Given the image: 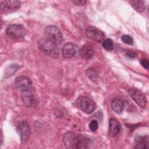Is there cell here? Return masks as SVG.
Returning a JSON list of instances; mask_svg holds the SVG:
<instances>
[{
	"instance_id": "cell-1",
	"label": "cell",
	"mask_w": 149,
	"mask_h": 149,
	"mask_svg": "<svg viewBox=\"0 0 149 149\" xmlns=\"http://www.w3.org/2000/svg\"><path fill=\"white\" fill-rule=\"evenodd\" d=\"M38 45L40 49L52 58H56L59 55V49L57 45L47 38H44L39 40Z\"/></svg>"
},
{
	"instance_id": "cell-2",
	"label": "cell",
	"mask_w": 149,
	"mask_h": 149,
	"mask_svg": "<svg viewBox=\"0 0 149 149\" xmlns=\"http://www.w3.org/2000/svg\"><path fill=\"white\" fill-rule=\"evenodd\" d=\"M46 38L56 45L59 44L63 40V35L61 30L55 26H48L45 29Z\"/></svg>"
},
{
	"instance_id": "cell-3",
	"label": "cell",
	"mask_w": 149,
	"mask_h": 149,
	"mask_svg": "<svg viewBox=\"0 0 149 149\" xmlns=\"http://www.w3.org/2000/svg\"><path fill=\"white\" fill-rule=\"evenodd\" d=\"M78 107L86 113H91L95 109V102L91 98L85 96H79L77 99Z\"/></svg>"
},
{
	"instance_id": "cell-4",
	"label": "cell",
	"mask_w": 149,
	"mask_h": 149,
	"mask_svg": "<svg viewBox=\"0 0 149 149\" xmlns=\"http://www.w3.org/2000/svg\"><path fill=\"white\" fill-rule=\"evenodd\" d=\"M6 35L12 38H19L24 36L26 30L21 24H10L6 30Z\"/></svg>"
},
{
	"instance_id": "cell-5",
	"label": "cell",
	"mask_w": 149,
	"mask_h": 149,
	"mask_svg": "<svg viewBox=\"0 0 149 149\" xmlns=\"http://www.w3.org/2000/svg\"><path fill=\"white\" fill-rule=\"evenodd\" d=\"M129 93L132 98L140 107L144 108L146 107V97L142 91L136 88H131Z\"/></svg>"
},
{
	"instance_id": "cell-6",
	"label": "cell",
	"mask_w": 149,
	"mask_h": 149,
	"mask_svg": "<svg viewBox=\"0 0 149 149\" xmlns=\"http://www.w3.org/2000/svg\"><path fill=\"white\" fill-rule=\"evenodd\" d=\"M86 34L89 39L97 42H101L105 38L104 33L93 26H90L87 29Z\"/></svg>"
},
{
	"instance_id": "cell-7",
	"label": "cell",
	"mask_w": 149,
	"mask_h": 149,
	"mask_svg": "<svg viewBox=\"0 0 149 149\" xmlns=\"http://www.w3.org/2000/svg\"><path fill=\"white\" fill-rule=\"evenodd\" d=\"M20 95L22 101L26 107L30 108L33 106L35 101V94L32 87L21 91Z\"/></svg>"
},
{
	"instance_id": "cell-8",
	"label": "cell",
	"mask_w": 149,
	"mask_h": 149,
	"mask_svg": "<svg viewBox=\"0 0 149 149\" xmlns=\"http://www.w3.org/2000/svg\"><path fill=\"white\" fill-rule=\"evenodd\" d=\"M17 130L20 135V140L22 143H26L29 139L31 131L28 123L26 121H23L17 126Z\"/></svg>"
},
{
	"instance_id": "cell-9",
	"label": "cell",
	"mask_w": 149,
	"mask_h": 149,
	"mask_svg": "<svg viewBox=\"0 0 149 149\" xmlns=\"http://www.w3.org/2000/svg\"><path fill=\"white\" fill-rule=\"evenodd\" d=\"M62 53L63 57L66 58H71L79 53L78 46L72 42H68L65 44L62 49Z\"/></svg>"
},
{
	"instance_id": "cell-10",
	"label": "cell",
	"mask_w": 149,
	"mask_h": 149,
	"mask_svg": "<svg viewBox=\"0 0 149 149\" xmlns=\"http://www.w3.org/2000/svg\"><path fill=\"white\" fill-rule=\"evenodd\" d=\"M31 84L30 80L25 76H19L15 79L16 87L20 91L31 87Z\"/></svg>"
},
{
	"instance_id": "cell-11",
	"label": "cell",
	"mask_w": 149,
	"mask_h": 149,
	"mask_svg": "<svg viewBox=\"0 0 149 149\" xmlns=\"http://www.w3.org/2000/svg\"><path fill=\"white\" fill-rule=\"evenodd\" d=\"M79 54L81 58L86 60L90 59L92 58L94 54V47L90 44H86L79 49Z\"/></svg>"
},
{
	"instance_id": "cell-12",
	"label": "cell",
	"mask_w": 149,
	"mask_h": 149,
	"mask_svg": "<svg viewBox=\"0 0 149 149\" xmlns=\"http://www.w3.org/2000/svg\"><path fill=\"white\" fill-rule=\"evenodd\" d=\"M20 6V2L19 1H5L1 3L0 8L2 11L16 10Z\"/></svg>"
},
{
	"instance_id": "cell-13",
	"label": "cell",
	"mask_w": 149,
	"mask_h": 149,
	"mask_svg": "<svg viewBox=\"0 0 149 149\" xmlns=\"http://www.w3.org/2000/svg\"><path fill=\"white\" fill-rule=\"evenodd\" d=\"M63 141L66 148H76V136L72 132H67L63 135Z\"/></svg>"
},
{
	"instance_id": "cell-14",
	"label": "cell",
	"mask_w": 149,
	"mask_h": 149,
	"mask_svg": "<svg viewBox=\"0 0 149 149\" xmlns=\"http://www.w3.org/2000/svg\"><path fill=\"white\" fill-rule=\"evenodd\" d=\"M91 143V139L85 135L79 134L76 136V148H88Z\"/></svg>"
},
{
	"instance_id": "cell-15",
	"label": "cell",
	"mask_w": 149,
	"mask_h": 149,
	"mask_svg": "<svg viewBox=\"0 0 149 149\" xmlns=\"http://www.w3.org/2000/svg\"><path fill=\"white\" fill-rule=\"evenodd\" d=\"M121 130L120 123L115 119L111 118L109 121V134L111 137L118 135Z\"/></svg>"
},
{
	"instance_id": "cell-16",
	"label": "cell",
	"mask_w": 149,
	"mask_h": 149,
	"mask_svg": "<svg viewBox=\"0 0 149 149\" xmlns=\"http://www.w3.org/2000/svg\"><path fill=\"white\" fill-rule=\"evenodd\" d=\"M111 108L117 113H120L123 111L124 108V102L119 98H115L111 102Z\"/></svg>"
},
{
	"instance_id": "cell-17",
	"label": "cell",
	"mask_w": 149,
	"mask_h": 149,
	"mask_svg": "<svg viewBox=\"0 0 149 149\" xmlns=\"http://www.w3.org/2000/svg\"><path fill=\"white\" fill-rule=\"evenodd\" d=\"M130 3L132 7L138 12H143L146 8L145 3L143 1L140 0H132L130 1Z\"/></svg>"
},
{
	"instance_id": "cell-18",
	"label": "cell",
	"mask_w": 149,
	"mask_h": 149,
	"mask_svg": "<svg viewBox=\"0 0 149 149\" xmlns=\"http://www.w3.org/2000/svg\"><path fill=\"white\" fill-rule=\"evenodd\" d=\"M137 141L138 144L135 146L136 148H148V139L147 136L146 137H140L137 140Z\"/></svg>"
},
{
	"instance_id": "cell-19",
	"label": "cell",
	"mask_w": 149,
	"mask_h": 149,
	"mask_svg": "<svg viewBox=\"0 0 149 149\" xmlns=\"http://www.w3.org/2000/svg\"><path fill=\"white\" fill-rule=\"evenodd\" d=\"M86 74L87 77L92 81H95L98 78V72L94 68H88L86 70Z\"/></svg>"
},
{
	"instance_id": "cell-20",
	"label": "cell",
	"mask_w": 149,
	"mask_h": 149,
	"mask_svg": "<svg viewBox=\"0 0 149 149\" xmlns=\"http://www.w3.org/2000/svg\"><path fill=\"white\" fill-rule=\"evenodd\" d=\"M102 47L107 51H112L113 48V41L109 38L106 39L102 42Z\"/></svg>"
},
{
	"instance_id": "cell-21",
	"label": "cell",
	"mask_w": 149,
	"mask_h": 149,
	"mask_svg": "<svg viewBox=\"0 0 149 149\" xmlns=\"http://www.w3.org/2000/svg\"><path fill=\"white\" fill-rule=\"evenodd\" d=\"M122 41L128 45H132L133 44V39L129 35H123L121 37Z\"/></svg>"
},
{
	"instance_id": "cell-22",
	"label": "cell",
	"mask_w": 149,
	"mask_h": 149,
	"mask_svg": "<svg viewBox=\"0 0 149 149\" xmlns=\"http://www.w3.org/2000/svg\"><path fill=\"white\" fill-rule=\"evenodd\" d=\"M89 127L91 130L93 132H95L98 129V123L96 120H93L89 124Z\"/></svg>"
},
{
	"instance_id": "cell-23",
	"label": "cell",
	"mask_w": 149,
	"mask_h": 149,
	"mask_svg": "<svg viewBox=\"0 0 149 149\" xmlns=\"http://www.w3.org/2000/svg\"><path fill=\"white\" fill-rule=\"evenodd\" d=\"M126 55L127 57L131 58V59H134L136 57V54L135 52L132 51H127L126 52Z\"/></svg>"
},
{
	"instance_id": "cell-24",
	"label": "cell",
	"mask_w": 149,
	"mask_h": 149,
	"mask_svg": "<svg viewBox=\"0 0 149 149\" xmlns=\"http://www.w3.org/2000/svg\"><path fill=\"white\" fill-rule=\"evenodd\" d=\"M140 63L141 64V65L146 69H148L149 68V62L146 59H143L140 61Z\"/></svg>"
},
{
	"instance_id": "cell-25",
	"label": "cell",
	"mask_w": 149,
	"mask_h": 149,
	"mask_svg": "<svg viewBox=\"0 0 149 149\" xmlns=\"http://www.w3.org/2000/svg\"><path fill=\"white\" fill-rule=\"evenodd\" d=\"M72 2L77 5H80V6H82L83 5H84L86 2V1H84V0H75V1H72Z\"/></svg>"
}]
</instances>
